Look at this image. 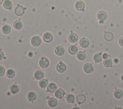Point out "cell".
<instances>
[{"label":"cell","mask_w":123,"mask_h":109,"mask_svg":"<svg viewBox=\"0 0 123 109\" xmlns=\"http://www.w3.org/2000/svg\"><path fill=\"white\" fill-rule=\"evenodd\" d=\"M3 1V0H0V4H1Z\"/></svg>","instance_id":"obj_35"},{"label":"cell","mask_w":123,"mask_h":109,"mask_svg":"<svg viewBox=\"0 0 123 109\" xmlns=\"http://www.w3.org/2000/svg\"><path fill=\"white\" fill-rule=\"evenodd\" d=\"M108 55L106 53H104L103 54V59H106L108 58Z\"/></svg>","instance_id":"obj_34"},{"label":"cell","mask_w":123,"mask_h":109,"mask_svg":"<svg viewBox=\"0 0 123 109\" xmlns=\"http://www.w3.org/2000/svg\"><path fill=\"white\" fill-rule=\"evenodd\" d=\"M66 101L68 103H73L74 102V99H75L74 96L73 94H69L67 95V96L66 97Z\"/></svg>","instance_id":"obj_27"},{"label":"cell","mask_w":123,"mask_h":109,"mask_svg":"<svg viewBox=\"0 0 123 109\" xmlns=\"http://www.w3.org/2000/svg\"><path fill=\"white\" fill-rule=\"evenodd\" d=\"M11 27L8 24H5L2 27V31L5 34H9L11 32Z\"/></svg>","instance_id":"obj_25"},{"label":"cell","mask_w":123,"mask_h":109,"mask_svg":"<svg viewBox=\"0 0 123 109\" xmlns=\"http://www.w3.org/2000/svg\"><path fill=\"white\" fill-rule=\"evenodd\" d=\"M119 44H120L121 46L123 47V36H121V37L120 38V39H119Z\"/></svg>","instance_id":"obj_32"},{"label":"cell","mask_w":123,"mask_h":109,"mask_svg":"<svg viewBox=\"0 0 123 109\" xmlns=\"http://www.w3.org/2000/svg\"><path fill=\"white\" fill-rule=\"evenodd\" d=\"M49 60L44 57H42L41 58V59L39 61V65L40 66L43 68H47L49 66Z\"/></svg>","instance_id":"obj_2"},{"label":"cell","mask_w":123,"mask_h":109,"mask_svg":"<svg viewBox=\"0 0 123 109\" xmlns=\"http://www.w3.org/2000/svg\"><path fill=\"white\" fill-rule=\"evenodd\" d=\"M27 98L30 101H34L37 98L36 94L33 91H30L27 94Z\"/></svg>","instance_id":"obj_21"},{"label":"cell","mask_w":123,"mask_h":109,"mask_svg":"<svg viewBox=\"0 0 123 109\" xmlns=\"http://www.w3.org/2000/svg\"><path fill=\"white\" fill-rule=\"evenodd\" d=\"M55 52L57 55L62 56L64 53L65 49L63 47H62V46H58L55 48Z\"/></svg>","instance_id":"obj_8"},{"label":"cell","mask_w":123,"mask_h":109,"mask_svg":"<svg viewBox=\"0 0 123 109\" xmlns=\"http://www.w3.org/2000/svg\"><path fill=\"white\" fill-rule=\"evenodd\" d=\"M10 90L12 94H16L19 90V87L16 84H13L11 85L10 87Z\"/></svg>","instance_id":"obj_23"},{"label":"cell","mask_w":123,"mask_h":109,"mask_svg":"<svg viewBox=\"0 0 123 109\" xmlns=\"http://www.w3.org/2000/svg\"><path fill=\"white\" fill-rule=\"evenodd\" d=\"M3 58H4V53L2 51L0 50V61L2 60Z\"/></svg>","instance_id":"obj_33"},{"label":"cell","mask_w":123,"mask_h":109,"mask_svg":"<svg viewBox=\"0 0 123 109\" xmlns=\"http://www.w3.org/2000/svg\"><path fill=\"white\" fill-rule=\"evenodd\" d=\"M76 57L79 61H84L86 58V54L84 51H81L77 53Z\"/></svg>","instance_id":"obj_22"},{"label":"cell","mask_w":123,"mask_h":109,"mask_svg":"<svg viewBox=\"0 0 123 109\" xmlns=\"http://www.w3.org/2000/svg\"><path fill=\"white\" fill-rule=\"evenodd\" d=\"M56 69L57 71L59 73H63L66 69V66L64 63L61 62L57 64L56 66Z\"/></svg>","instance_id":"obj_4"},{"label":"cell","mask_w":123,"mask_h":109,"mask_svg":"<svg viewBox=\"0 0 123 109\" xmlns=\"http://www.w3.org/2000/svg\"><path fill=\"white\" fill-rule=\"evenodd\" d=\"M78 51V48L76 45H72L69 46L68 48V52L72 55L75 54Z\"/></svg>","instance_id":"obj_13"},{"label":"cell","mask_w":123,"mask_h":109,"mask_svg":"<svg viewBox=\"0 0 123 109\" xmlns=\"http://www.w3.org/2000/svg\"><path fill=\"white\" fill-rule=\"evenodd\" d=\"M68 39H69V40L70 42H71L72 43H75L78 40V36L76 34L72 33L69 36Z\"/></svg>","instance_id":"obj_15"},{"label":"cell","mask_w":123,"mask_h":109,"mask_svg":"<svg viewBox=\"0 0 123 109\" xmlns=\"http://www.w3.org/2000/svg\"><path fill=\"white\" fill-rule=\"evenodd\" d=\"M64 91L62 88H59L55 92V96L57 98L61 99L64 97Z\"/></svg>","instance_id":"obj_11"},{"label":"cell","mask_w":123,"mask_h":109,"mask_svg":"<svg viewBox=\"0 0 123 109\" xmlns=\"http://www.w3.org/2000/svg\"><path fill=\"white\" fill-rule=\"evenodd\" d=\"M24 12H25L24 8L23 6H20L19 5H18L15 9V13L16 14V15L18 16L22 15L24 14Z\"/></svg>","instance_id":"obj_6"},{"label":"cell","mask_w":123,"mask_h":109,"mask_svg":"<svg viewBox=\"0 0 123 109\" xmlns=\"http://www.w3.org/2000/svg\"><path fill=\"white\" fill-rule=\"evenodd\" d=\"M104 38L106 41H111L113 38V34L111 32H105Z\"/></svg>","instance_id":"obj_14"},{"label":"cell","mask_w":123,"mask_h":109,"mask_svg":"<svg viewBox=\"0 0 123 109\" xmlns=\"http://www.w3.org/2000/svg\"><path fill=\"white\" fill-rule=\"evenodd\" d=\"M44 76V73L41 70H37L35 72L34 77L37 80H41Z\"/></svg>","instance_id":"obj_12"},{"label":"cell","mask_w":123,"mask_h":109,"mask_svg":"<svg viewBox=\"0 0 123 109\" xmlns=\"http://www.w3.org/2000/svg\"><path fill=\"white\" fill-rule=\"evenodd\" d=\"M3 7H4V8L9 10L12 8V1L10 0H5L3 3Z\"/></svg>","instance_id":"obj_24"},{"label":"cell","mask_w":123,"mask_h":109,"mask_svg":"<svg viewBox=\"0 0 123 109\" xmlns=\"http://www.w3.org/2000/svg\"><path fill=\"white\" fill-rule=\"evenodd\" d=\"M5 70L3 66L0 65V76H3L5 73Z\"/></svg>","instance_id":"obj_31"},{"label":"cell","mask_w":123,"mask_h":109,"mask_svg":"<svg viewBox=\"0 0 123 109\" xmlns=\"http://www.w3.org/2000/svg\"><path fill=\"white\" fill-rule=\"evenodd\" d=\"M57 89V85L53 83H51L49 84L48 87H47V90L50 92V93H53L56 91V89Z\"/></svg>","instance_id":"obj_16"},{"label":"cell","mask_w":123,"mask_h":109,"mask_svg":"<svg viewBox=\"0 0 123 109\" xmlns=\"http://www.w3.org/2000/svg\"><path fill=\"white\" fill-rule=\"evenodd\" d=\"M85 3L83 1L81 0H79L77 1L75 4V7L76 10L78 11H82L85 8Z\"/></svg>","instance_id":"obj_10"},{"label":"cell","mask_w":123,"mask_h":109,"mask_svg":"<svg viewBox=\"0 0 123 109\" xmlns=\"http://www.w3.org/2000/svg\"><path fill=\"white\" fill-rule=\"evenodd\" d=\"M13 27L16 30H20L23 27V24L20 20H16L13 23Z\"/></svg>","instance_id":"obj_20"},{"label":"cell","mask_w":123,"mask_h":109,"mask_svg":"<svg viewBox=\"0 0 123 109\" xmlns=\"http://www.w3.org/2000/svg\"><path fill=\"white\" fill-rule=\"evenodd\" d=\"M76 100L78 103L81 104L85 102L86 100V96L83 94H79L76 97Z\"/></svg>","instance_id":"obj_19"},{"label":"cell","mask_w":123,"mask_h":109,"mask_svg":"<svg viewBox=\"0 0 123 109\" xmlns=\"http://www.w3.org/2000/svg\"><path fill=\"white\" fill-rule=\"evenodd\" d=\"M80 45L83 48H86L88 47L89 45V41L86 37H83L80 40Z\"/></svg>","instance_id":"obj_3"},{"label":"cell","mask_w":123,"mask_h":109,"mask_svg":"<svg viewBox=\"0 0 123 109\" xmlns=\"http://www.w3.org/2000/svg\"><path fill=\"white\" fill-rule=\"evenodd\" d=\"M48 103L49 107H56V106L57 105V100L54 97H52L49 99Z\"/></svg>","instance_id":"obj_17"},{"label":"cell","mask_w":123,"mask_h":109,"mask_svg":"<svg viewBox=\"0 0 123 109\" xmlns=\"http://www.w3.org/2000/svg\"><path fill=\"white\" fill-rule=\"evenodd\" d=\"M6 75L8 78H12L15 76V72L13 69H10L7 71Z\"/></svg>","instance_id":"obj_28"},{"label":"cell","mask_w":123,"mask_h":109,"mask_svg":"<svg viewBox=\"0 0 123 109\" xmlns=\"http://www.w3.org/2000/svg\"><path fill=\"white\" fill-rule=\"evenodd\" d=\"M32 45L34 47H38L41 43V40L38 36H33L31 40Z\"/></svg>","instance_id":"obj_1"},{"label":"cell","mask_w":123,"mask_h":109,"mask_svg":"<svg viewBox=\"0 0 123 109\" xmlns=\"http://www.w3.org/2000/svg\"><path fill=\"white\" fill-rule=\"evenodd\" d=\"M84 70L86 73H90L93 71V67L91 63H86L84 66Z\"/></svg>","instance_id":"obj_9"},{"label":"cell","mask_w":123,"mask_h":109,"mask_svg":"<svg viewBox=\"0 0 123 109\" xmlns=\"http://www.w3.org/2000/svg\"><path fill=\"white\" fill-rule=\"evenodd\" d=\"M123 91L119 89H116L114 92V96L117 99L121 98L123 97Z\"/></svg>","instance_id":"obj_18"},{"label":"cell","mask_w":123,"mask_h":109,"mask_svg":"<svg viewBox=\"0 0 123 109\" xmlns=\"http://www.w3.org/2000/svg\"><path fill=\"white\" fill-rule=\"evenodd\" d=\"M43 38L46 42H50L53 39V36L50 33L47 32L44 34Z\"/></svg>","instance_id":"obj_7"},{"label":"cell","mask_w":123,"mask_h":109,"mask_svg":"<svg viewBox=\"0 0 123 109\" xmlns=\"http://www.w3.org/2000/svg\"><path fill=\"white\" fill-rule=\"evenodd\" d=\"M97 17L99 21H103L105 20L107 17V13L104 11H99L97 15Z\"/></svg>","instance_id":"obj_5"},{"label":"cell","mask_w":123,"mask_h":109,"mask_svg":"<svg viewBox=\"0 0 123 109\" xmlns=\"http://www.w3.org/2000/svg\"><path fill=\"white\" fill-rule=\"evenodd\" d=\"M94 60L96 62H99L102 61V57L101 54L99 53H96L94 56Z\"/></svg>","instance_id":"obj_29"},{"label":"cell","mask_w":123,"mask_h":109,"mask_svg":"<svg viewBox=\"0 0 123 109\" xmlns=\"http://www.w3.org/2000/svg\"><path fill=\"white\" fill-rule=\"evenodd\" d=\"M104 65L106 67H110L112 64V61L111 59H107L104 61L103 62Z\"/></svg>","instance_id":"obj_30"},{"label":"cell","mask_w":123,"mask_h":109,"mask_svg":"<svg viewBox=\"0 0 123 109\" xmlns=\"http://www.w3.org/2000/svg\"><path fill=\"white\" fill-rule=\"evenodd\" d=\"M48 85V81L46 79L40 80V81L39 82V85L41 88H45V87H46Z\"/></svg>","instance_id":"obj_26"}]
</instances>
